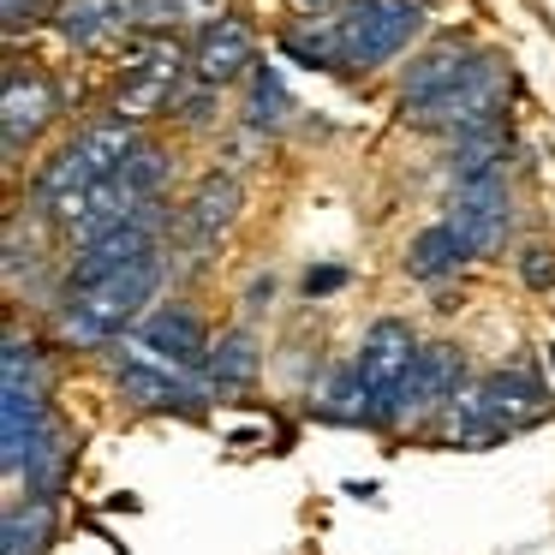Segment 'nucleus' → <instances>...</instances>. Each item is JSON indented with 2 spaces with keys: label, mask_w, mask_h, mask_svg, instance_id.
<instances>
[{
  "label": "nucleus",
  "mask_w": 555,
  "mask_h": 555,
  "mask_svg": "<svg viewBox=\"0 0 555 555\" xmlns=\"http://www.w3.org/2000/svg\"><path fill=\"white\" fill-rule=\"evenodd\" d=\"M418 30L424 0H347L340 13L287 30L281 49L305 66H323V73H376V66L400 61Z\"/></svg>",
  "instance_id": "obj_1"
},
{
  "label": "nucleus",
  "mask_w": 555,
  "mask_h": 555,
  "mask_svg": "<svg viewBox=\"0 0 555 555\" xmlns=\"http://www.w3.org/2000/svg\"><path fill=\"white\" fill-rule=\"evenodd\" d=\"M162 269H168V251L144 257V263L120 269V275H102L90 287H66L61 305H54V328H61L66 347H120V335L150 317L144 305L156 299Z\"/></svg>",
  "instance_id": "obj_2"
},
{
  "label": "nucleus",
  "mask_w": 555,
  "mask_h": 555,
  "mask_svg": "<svg viewBox=\"0 0 555 555\" xmlns=\"http://www.w3.org/2000/svg\"><path fill=\"white\" fill-rule=\"evenodd\" d=\"M192 73V49L168 37V30H144V37L126 42L120 61V85H114V114L120 120H150V114H168L180 102V78Z\"/></svg>",
  "instance_id": "obj_3"
},
{
  "label": "nucleus",
  "mask_w": 555,
  "mask_h": 555,
  "mask_svg": "<svg viewBox=\"0 0 555 555\" xmlns=\"http://www.w3.org/2000/svg\"><path fill=\"white\" fill-rule=\"evenodd\" d=\"M502 102H507V66L502 54L478 49V61H472V73L460 78L448 96L424 102V108L406 114V126H418V132H442V138H472V132H490V126H502Z\"/></svg>",
  "instance_id": "obj_4"
},
{
  "label": "nucleus",
  "mask_w": 555,
  "mask_h": 555,
  "mask_svg": "<svg viewBox=\"0 0 555 555\" xmlns=\"http://www.w3.org/2000/svg\"><path fill=\"white\" fill-rule=\"evenodd\" d=\"M0 418H7V436H0V460L7 472H25L37 436L49 430V388H42V359L25 335H7V400H0Z\"/></svg>",
  "instance_id": "obj_5"
},
{
  "label": "nucleus",
  "mask_w": 555,
  "mask_h": 555,
  "mask_svg": "<svg viewBox=\"0 0 555 555\" xmlns=\"http://www.w3.org/2000/svg\"><path fill=\"white\" fill-rule=\"evenodd\" d=\"M418 352L424 347L412 340V328L400 323V317H383V323L364 328L352 371H359L371 424H400V395H406V376H412V364H418Z\"/></svg>",
  "instance_id": "obj_6"
},
{
  "label": "nucleus",
  "mask_w": 555,
  "mask_h": 555,
  "mask_svg": "<svg viewBox=\"0 0 555 555\" xmlns=\"http://www.w3.org/2000/svg\"><path fill=\"white\" fill-rule=\"evenodd\" d=\"M114 388H120L138 412H197L209 383H197L185 364L150 352L144 340H126V347H114Z\"/></svg>",
  "instance_id": "obj_7"
},
{
  "label": "nucleus",
  "mask_w": 555,
  "mask_h": 555,
  "mask_svg": "<svg viewBox=\"0 0 555 555\" xmlns=\"http://www.w3.org/2000/svg\"><path fill=\"white\" fill-rule=\"evenodd\" d=\"M245 73H257V37H251V25H245V18H233V13H216L204 30H197V42H192V85L228 90V85H240Z\"/></svg>",
  "instance_id": "obj_8"
},
{
  "label": "nucleus",
  "mask_w": 555,
  "mask_h": 555,
  "mask_svg": "<svg viewBox=\"0 0 555 555\" xmlns=\"http://www.w3.org/2000/svg\"><path fill=\"white\" fill-rule=\"evenodd\" d=\"M54 30L73 49H114V42L144 37L150 25H144V0H61Z\"/></svg>",
  "instance_id": "obj_9"
},
{
  "label": "nucleus",
  "mask_w": 555,
  "mask_h": 555,
  "mask_svg": "<svg viewBox=\"0 0 555 555\" xmlns=\"http://www.w3.org/2000/svg\"><path fill=\"white\" fill-rule=\"evenodd\" d=\"M472 388H478V406H483V418H490L495 436H519V430H531V424L550 418V388H543L531 371H519V364L514 371H490Z\"/></svg>",
  "instance_id": "obj_10"
},
{
  "label": "nucleus",
  "mask_w": 555,
  "mask_h": 555,
  "mask_svg": "<svg viewBox=\"0 0 555 555\" xmlns=\"http://www.w3.org/2000/svg\"><path fill=\"white\" fill-rule=\"evenodd\" d=\"M0 108H7V156H18V150H25L30 138L49 132V120L61 114V90H54L49 73H25V66H13V73H7V96H0Z\"/></svg>",
  "instance_id": "obj_11"
},
{
  "label": "nucleus",
  "mask_w": 555,
  "mask_h": 555,
  "mask_svg": "<svg viewBox=\"0 0 555 555\" xmlns=\"http://www.w3.org/2000/svg\"><path fill=\"white\" fill-rule=\"evenodd\" d=\"M460 388H466V359H460V347L436 340V347H424L418 364H412L406 395H400V418H436Z\"/></svg>",
  "instance_id": "obj_12"
},
{
  "label": "nucleus",
  "mask_w": 555,
  "mask_h": 555,
  "mask_svg": "<svg viewBox=\"0 0 555 555\" xmlns=\"http://www.w3.org/2000/svg\"><path fill=\"white\" fill-rule=\"evenodd\" d=\"M460 233H466L472 251H502L507 245V228H514V197H507V180L495 185H472V192H454V209H448Z\"/></svg>",
  "instance_id": "obj_13"
},
{
  "label": "nucleus",
  "mask_w": 555,
  "mask_h": 555,
  "mask_svg": "<svg viewBox=\"0 0 555 555\" xmlns=\"http://www.w3.org/2000/svg\"><path fill=\"white\" fill-rule=\"evenodd\" d=\"M240 221V180L233 173H204L197 180V192L185 197L180 209V240H192L197 251H209V245H221V233Z\"/></svg>",
  "instance_id": "obj_14"
},
{
  "label": "nucleus",
  "mask_w": 555,
  "mask_h": 555,
  "mask_svg": "<svg viewBox=\"0 0 555 555\" xmlns=\"http://www.w3.org/2000/svg\"><path fill=\"white\" fill-rule=\"evenodd\" d=\"M138 340H144L150 352H162V359L185 364V371H204L209 364V335H204L192 305H156V311L138 323Z\"/></svg>",
  "instance_id": "obj_15"
},
{
  "label": "nucleus",
  "mask_w": 555,
  "mask_h": 555,
  "mask_svg": "<svg viewBox=\"0 0 555 555\" xmlns=\"http://www.w3.org/2000/svg\"><path fill=\"white\" fill-rule=\"evenodd\" d=\"M472 61H478V49H466V42H436V49H424L418 61L406 66V85H400V108H424V102L448 96V90L460 85V78L472 73Z\"/></svg>",
  "instance_id": "obj_16"
},
{
  "label": "nucleus",
  "mask_w": 555,
  "mask_h": 555,
  "mask_svg": "<svg viewBox=\"0 0 555 555\" xmlns=\"http://www.w3.org/2000/svg\"><path fill=\"white\" fill-rule=\"evenodd\" d=\"M466 257H478V251L466 245V233H460L454 221H436V228L412 233V245H406V275H412V281H442V275H454Z\"/></svg>",
  "instance_id": "obj_17"
},
{
  "label": "nucleus",
  "mask_w": 555,
  "mask_h": 555,
  "mask_svg": "<svg viewBox=\"0 0 555 555\" xmlns=\"http://www.w3.org/2000/svg\"><path fill=\"white\" fill-rule=\"evenodd\" d=\"M507 162V132L490 126V132H472L454 144V192H472V185H495Z\"/></svg>",
  "instance_id": "obj_18"
},
{
  "label": "nucleus",
  "mask_w": 555,
  "mask_h": 555,
  "mask_svg": "<svg viewBox=\"0 0 555 555\" xmlns=\"http://www.w3.org/2000/svg\"><path fill=\"white\" fill-rule=\"evenodd\" d=\"M209 388H245L257 376V335L251 328H233L209 347V364H204Z\"/></svg>",
  "instance_id": "obj_19"
},
{
  "label": "nucleus",
  "mask_w": 555,
  "mask_h": 555,
  "mask_svg": "<svg viewBox=\"0 0 555 555\" xmlns=\"http://www.w3.org/2000/svg\"><path fill=\"white\" fill-rule=\"evenodd\" d=\"M287 108H293V102H287V90H281V73H275V66H257V73H251V108H245V120L275 132V126L287 120Z\"/></svg>",
  "instance_id": "obj_20"
},
{
  "label": "nucleus",
  "mask_w": 555,
  "mask_h": 555,
  "mask_svg": "<svg viewBox=\"0 0 555 555\" xmlns=\"http://www.w3.org/2000/svg\"><path fill=\"white\" fill-rule=\"evenodd\" d=\"M185 18H216L209 13V0H144V25L150 30H173Z\"/></svg>",
  "instance_id": "obj_21"
},
{
  "label": "nucleus",
  "mask_w": 555,
  "mask_h": 555,
  "mask_svg": "<svg viewBox=\"0 0 555 555\" xmlns=\"http://www.w3.org/2000/svg\"><path fill=\"white\" fill-rule=\"evenodd\" d=\"M61 13V0H7V30H25V25H42V18Z\"/></svg>",
  "instance_id": "obj_22"
},
{
  "label": "nucleus",
  "mask_w": 555,
  "mask_h": 555,
  "mask_svg": "<svg viewBox=\"0 0 555 555\" xmlns=\"http://www.w3.org/2000/svg\"><path fill=\"white\" fill-rule=\"evenodd\" d=\"M519 275H526V287H555V251H543V245H538V251H526V257H519Z\"/></svg>",
  "instance_id": "obj_23"
},
{
  "label": "nucleus",
  "mask_w": 555,
  "mask_h": 555,
  "mask_svg": "<svg viewBox=\"0 0 555 555\" xmlns=\"http://www.w3.org/2000/svg\"><path fill=\"white\" fill-rule=\"evenodd\" d=\"M340 281H347V269H311V275H305V293L317 299V293H335Z\"/></svg>",
  "instance_id": "obj_24"
},
{
  "label": "nucleus",
  "mask_w": 555,
  "mask_h": 555,
  "mask_svg": "<svg viewBox=\"0 0 555 555\" xmlns=\"http://www.w3.org/2000/svg\"><path fill=\"white\" fill-rule=\"evenodd\" d=\"M550 364H555V340H550Z\"/></svg>",
  "instance_id": "obj_25"
}]
</instances>
